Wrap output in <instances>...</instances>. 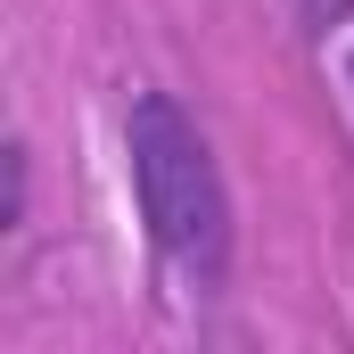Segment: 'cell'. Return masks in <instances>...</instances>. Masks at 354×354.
Masks as SVG:
<instances>
[{
	"mask_svg": "<svg viewBox=\"0 0 354 354\" xmlns=\"http://www.w3.org/2000/svg\"><path fill=\"white\" fill-rule=\"evenodd\" d=\"M124 181L132 214L189 297H214L231 280V181L214 165L206 124L174 91H132L124 107Z\"/></svg>",
	"mask_w": 354,
	"mask_h": 354,
	"instance_id": "1",
	"label": "cell"
},
{
	"mask_svg": "<svg viewBox=\"0 0 354 354\" xmlns=\"http://www.w3.org/2000/svg\"><path fill=\"white\" fill-rule=\"evenodd\" d=\"M25 206H33V149L8 140V223L0 231H25Z\"/></svg>",
	"mask_w": 354,
	"mask_h": 354,
	"instance_id": "2",
	"label": "cell"
},
{
	"mask_svg": "<svg viewBox=\"0 0 354 354\" xmlns=\"http://www.w3.org/2000/svg\"><path fill=\"white\" fill-rule=\"evenodd\" d=\"M346 83H354V50H346Z\"/></svg>",
	"mask_w": 354,
	"mask_h": 354,
	"instance_id": "3",
	"label": "cell"
}]
</instances>
